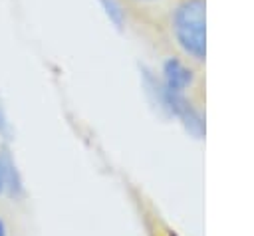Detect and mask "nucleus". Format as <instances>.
I'll list each match as a JSON object with an SVG mask.
<instances>
[{
  "instance_id": "nucleus-1",
  "label": "nucleus",
  "mask_w": 254,
  "mask_h": 236,
  "mask_svg": "<svg viewBox=\"0 0 254 236\" xmlns=\"http://www.w3.org/2000/svg\"><path fill=\"white\" fill-rule=\"evenodd\" d=\"M169 26L177 46L194 61L206 56V0H175Z\"/></svg>"
},
{
  "instance_id": "nucleus-2",
  "label": "nucleus",
  "mask_w": 254,
  "mask_h": 236,
  "mask_svg": "<svg viewBox=\"0 0 254 236\" xmlns=\"http://www.w3.org/2000/svg\"><path fill=\"white\" fill-rule=\"evenodd\" d=\"M159 79H161V83H163V87L167 91H171V93H185L192 85L194 73L179 58H169L163 63V69H161V77Z\"/></svg>"
},
{
  "instance_id": "nucleus-3",
  "label": "nucleus",
  "mask_w": 254,
  "mask_h": 236,
  "mask_svg": "<svg viewBox=\"0 0 254 236\" xmlns=\"http://www.w3.org/2000/svg\"><path fill=\"white\" fill-rule=\"evenodd\" d=\"M0 165H2V175H4V190H8L10 194H18L22 190V182H20L18 171L8 151L0 153Z\"/></svg>"
},
{
  "instance_id": "nucleus-4",
  "label": "nucleus",
  "mask_w": 254,
  "mask_h": 236,
  "mask_svg": "<svg viewBox=\"0 0 254 236\" xmlns=\"http://www.w3.org/2000/svg\"><path fill=\"white\" fill-rule=\"evenodd\" d=\"M99 4L115 28H123L127 24V4L123 0H99Z\"/></svg>"
},
{
  "instance_id": "nucleus-5",
  "label": "nucleus",
  "mask_w": 254,
  "mask_h": 236,
  "mask_svg": "<svg viewBox=\"0 0 254 236\" xmlns=\"http://www.w3.org/2000/svg\"><path fill=\"white\" fill-rule=\"evenodd\" d=\"M0 135L2 137H10V125H8V119H6L2 103H0Z\"/></svg>"
},
{
  "instance_id": "nucleus-6",
  "label": "nucleus",
  "mask_w": 254,
  "mask_h": 236,
  "mask_svg": "<svg viewBox=\"0 0 254 236\" xmlns=\"http://www.w3.org/2000/svg\"><path fill=\"white\" fill-rule=\"evenodd\" d=\"M125 4H135V6H157L161 2H167V0H123Z\"/></svg>"
},
{
  "instance_id": "nucleus-7",
  "label": "nucleus",
  "mask_w": 254,
  "mask_h": 236,
  "mask_svg": "<svg viewBox=\"0 0 254 236\" xmlns=\"http://www.w3.org/2000/svg\"><path fill=\"white\" fill-rule=\"evenodd\" d=\"M4 192V175H2V165H0V194Z\"/></svg>"
},
{
  "instance_id": "nucleus-8",
  "label": "nucleus",
  "mask_w": 254,
  "mask_h": 236,
  "mask_svg": "<svg viewBox=\"0 0 254 236\" xmlns=\"http://www.w3.org/2000/svg\"><path fill=\"white\" fill-rule=\"evenodd\" d=\"M0 236H6V228H4V224H2V220H0Z\"/></svg>"
}]
</instances>
